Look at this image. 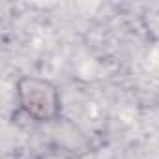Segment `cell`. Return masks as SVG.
<instances>
[{"mask_svg": "<svg viewBox=\"0 0 159 159\" xmlns=\"http://www.w3.org/2000/svg\"><path fill=\"white\" fill-rule=\"evenodd\" d=\"M21 107L36 120H52L60 111V98L56 88L43 79L25 77L17 86Z\"/></svg>", "mask_w": 159, "mask_h": 159, "instance_id": "6da1fadb", "label": "cell"}]
</instances>
